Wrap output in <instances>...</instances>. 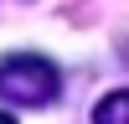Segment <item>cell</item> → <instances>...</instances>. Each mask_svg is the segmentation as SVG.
<instances>
[{"mask_svg": "<svg viewBox=\"0 0 129 124\" xmlns=\"http://www.w3.org/2000/svg\"><path fill=\"white\" fill-rule=\"evenodd\" d=\"M62 93V78L57 67H52L47 57H36V52H16V57L0 62V98L16 103V109H41V103H52Z\"/></svg>", "mask_w": 129, "mask_h": 124, "instance_id": "cell-1", "label": "cell"}, {"mask_svg": "<svg viewBox=\"0 0 129 124\" xmlns=\"http://www.w3.org/2000/svg\"><path fill=\"white\" fill-rule=\"evenodd\" d=\"M93 119H98V124H119V119H129V93H124V88L109 93V98L93 109Z\"/></svg>", "mask_w": 129, "mask_h": 124, "instance_id": "cell-2", "label": "cell"}]
</instances>
